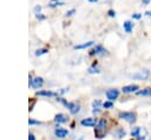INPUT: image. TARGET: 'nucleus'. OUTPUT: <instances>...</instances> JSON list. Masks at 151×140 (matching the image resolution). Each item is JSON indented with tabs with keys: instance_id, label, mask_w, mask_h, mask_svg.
<instances>
[{
	"instance_id": "1",
	"label": "nucleus",
	"mask_w": 151,
	"mask_h": 140,
	"mask_svg": "<svg viewBox=\"0 0 151 140\" xmlns=\"http://www.w3.org/2000/svg\"><path fill=\"white\" fill-rule=\"evenodd\" d=\"M57 101L61 102L66 108H68V110H70L71 114H77V113L80 110V106H79L78 102H67L66 100H64V98H61V97H58Z\"/></svg>"
},
{
	"instance_id": "2",
	"label": "nucleus",
	"mask_w": 151,
	"mask_h": 140,
	"mask_svg": "<svg viewBox=\"0 0 151 140\" xmlns=\"http://www.w3.org/2000/svg\"><path fill=\"white\" fill-rule=\"evenodd\" d=\"M106 127H107V121L103 117V119H100L98 122H97V127H96V129H94V134H96V136L97 138H103V135H104V133H105V131H106Z\"/></svg>"
},
{
	"instance_id": "3",
	"label": "nucleus",
	"mask_w": 151,
	"mask_h": 140,
	"mask_svg": "<svg viewBox=\"0 0 151 140\" xmlns=\"http://www.w3.org/2000/svg\"><path fill=\"white\" fill-rule=\"evenodd\" d=\"M118 116L122 119V120H124V121H126V122H129V123H134L136 122V120H137V117H136V114L133 113V112H120L119 114H118Z\"/></svg>"
},
{
	"instance_id": "4",
	"label": "nucleus",
	"mask_w": 151,
	"mask_h": 140,
	"mask_svg": "<svg viewBox=\"0 0 151 140\" xmlns=\"http://www.w3.org/2000/svg\"><path fill=\"white\" fill-rule=\"evenodd\" d=\"M150 75H151V72H150L149 69H143V70H139L136 74H133L131 77L136 81H145L150 77Z\"/></svg>"
},
{
	"instance_id": "5",
	"label": "nucleus",
	"mask_w": 151,
	"mask_h": 140,
	"mask_svg": "<svg viewBox=\"0 0 151 140\" xmlns=\"http://www.w3.org/2000/svg\"><path fill=\"white\" fill-rule=\"evenodd\" d=\"M105 95H106V98H107L109 101H114V100L118 98V96H119V91H118V89L111 88V89L106 90Z\"/></svg>"
},
{
	"instance_id": "6",
	"label": "nucleus",
	"mask_w": 151,
	"mask_h": 140,
	"mask_svg": "<svg viewBox=\"0 0 151 140\" xmlns=\"http://www.w3.org/2000/svg\"><path fill=\"white\" fill-rule=\"evenodd\" d=\"M139 89V87L137 84H130V85H125L122 88V91L124 94H131V93H137Z\"/></svg>"
},
{
	"instance_id": "7",
	"label": "nucleus",
	"mask_w": 151,
	"mask_h": 140,
	"mask_svg": "<svg viewBox=\"0 0 151 140\" xmlns=\"http://www.w3.org/2000/svg\"><path fill=\"white\" fill-rule=\"evenodd\" d=\"M42 84H44V79H42L41 77H34V78H32L31 82H29V85H31L32 88H34V89L40 88Z\"/></svg>"
},
{
	"instance_id": "8",
	"label": "nucleus",
	"mask_w": 151,
	"mask_h": 140,
	"mask_svg": "<svg viewBox=\"0 0 151 140\" xmlns=\"http://www.w3.org/2000/svg\"><path fill=\"white\" fill-rule=\"evenodd\" d=\"M80 123L84 127H93L96 125V119H93V117H86V119H83L80 121Z\"/></svg>"
},
{
	"instance_id": "9",
	"label": "nucleus",
	"mask_w": 151,
	"mask_h": 140,
	"mask_svg": "<svg viewBox=\"0 0 151 140\" xmlns=\"http://www.w3.org/2000/svg\"><path fill=\"white\" fill-rule=\"evenodd\" d=\"M54 134H55L57 138L64 139V138H66V136L68 135V131L65 129V128H57V129L54 131Z\"/></svg>"
},
{
	"instance_id": "10",
	"label": "nucleus",
	"mask_w": 151,
	"mask_h": 140,
	"mask_svg": "<svg viewBox=\"0 0 151 140\" xmlns=\"http://www.w3.org/2000/svg\"><path fill=\"white\" fill-rule=\"evenodd\" d=\"M147 129L145 128V127H139V132H138V136H137V139L138 140H145L146 139V136H147Z\"/></svg>"
},
{
	"instance_id": "11",
	"label": "nucleus",
	"mask_w": 151,
	"mask_h": 140,
	"mask_svg": "<svg viewBox=\"0 0 151 140\" xmlns=\"http://www.w3.org/2000/svg\"><path fill=\"white\" fill-rule=\"evenodd\" d=\"M92 107H93L92 112H93L94 114H98V113L100 112V107H103V103H101L99 100H94L93 103H92Z\"/></svg>"
},
{
	"instance_id": "12",
	"label": "nucleus",
	"mask_w": 151,
	"mask_h": 140,
	"mask_svg": "<svg viewBox=\"0 0 151 140\" xmlns=\"http://www.w3.org/2000/svg\"><path fill=\"white\" fill-rule=\"evenodd\" d=\"M91 55H99V56H104V55H105V49H104L103 46H100V45H97V46L93 49V51L91 52Z\"/></svg>"
},
{
	"instance_id": "13",
	"label": "nucleus",
	"mask_w": 151,
	"mask_h": 140,
	"mask_svg": "<svg viewBox=\"0 0 151 140\" xmlns=\"http://www.w3.org/2000/svg\"><path fill=\"white\" fill-rule=\"evenodd\" d=\"M54 121L59 125V123H65L67 122V116L64 115V114H57L55 117H54Z\"/></svg>"
},
{
	"instance_id": "14",
	"label": "nucleus",
	"mask_w": 151,
	"mask_h": 140,
	"mask_svg": "<svg viewBox=\"0 0 151 140\" xmlns=\"http://www.w3.org/2000/svg\"><path fill=\"white\" fill-rule=\"evenodd\" d=\"M136 94H137L138 96H151V88H150V87L144 88V89H142V90H138Z\"/></svg>"
},
{
	"instance_id": "15",
	"label": "nucleus",
	"mask_w": 151,
	"mask_h": 140,
	"mask_svg": "<svg viewBox=\"0 0 151 140\" xmlns=\"http://www.w3.org/2000/svg\"><path fill=\"white\" fill-rule=\"evenodd\" d=\"M113 135L116 136V138H118V139H122V138H124L125 135H126V132L123 129V128H117L114 132H113Z\"/></svg>"
},
{
	"instance_id": "16",
	"label": "nucleus",
	"mask_w": 151,
	"mask_h": 140,
	"mask_svg": "<svg viewBox=\"0 0 151 140\" xmlns=\"http://www.w3.org/2000/svg\"><path fill=\"white\" fill-rule=\"evenodd\" d=\"M123 27H124V31H125V32L130 33V32L132 31V28H133V23L127 20V21H125V23L123 24Z\"/></svg>"
},
{
	"instance_id": "17",
	"label": "nucleus",
	"mask_w": 151,
	"mask_h": 140,
	"mask_svg": "<svg viewBox=\"0 0 151 140\" xmlns=\"http://www.w3.org/2000/svg\"><path fill=\"white\" fill-rule=\"evenodd\" d=\"M92 45H93V42L91 40V42H87V43H84V44H80V45H76L74 49H76V50H80V49L90 47V46H92Z\"/></svg>"
},
{
	"instance_id": "18",
	"label": "nucleus",
	"mask_w": 151,
	"mask_h": 140,
	"mask_svg": "<svg viewBox=\"0 0 151 140\" xmlns=\"http://www.w3.org/2000/svg\"><path fill=\"white\" fill-rule=\"evenodd\" d=\"M38 95H40V96H53L54 93H52V91H39Z\"/></svg>"
},
{
	"instance_id": "19",
	"label": "nucleus",
	"mask_w": 151,
	"mask_h": 140,
	"mask_svg": "<svg viewBox=\"0 0 151 140\" xmlns=\"http://www.w3.org/2000/svg\"><path fill=\"white\" fill-rule=\"evenodd\" d=\"M138 132H139V127H134L132 131H131V136H133V138H137L138 136Z\"/></svg>"
},
{
	"instance_id": "20",
	"label": "nucleus",
	"mask_w": 151,
	"mask_h": 140,
	"mask_svg": "<svg viewBox=\"0 0 151 140\" xmlns=\"http://www.w3.org/2000/svg\"><path fill=\"white\" fill-rule=\"evenodd\" d=\"M103 107H104V108H107V109H109V108H112V107H113V104H112V101H107V102H104V103H103Z\"/></svg>"
},
{
	"instance_id": "21",
	"label": "nucleus",
	"mask_w": 151,
	"mask_h": 140,
	"mask_svg": "<svg viewBox=\"0 0 151 140\" xmlns=\"http://www.w3.org/2000/svg\"><path fill=\"white\" fill-rule=\"evenodd\" d=\"M98 72H99V70L97 68H94V66H92V68L88 69V74H98Z\"/></svg>"
},
{
	"instance_id": "22",
	"label": "nucleus",
	"mask_w": 151,
	"mask_h": 140,
	"mask_svg": "<svg viewBox=\"0 0 151 140\" xmlns=\"http://www.w3.org/2000/svg\"><path fill=\"white\" fill-rule=\"evenodd\" d=\"M46 52H47V50H46V49H41V50H38V51L35 52V55H37V56H40V55L46 53Z\"/></svg>"
},
{
	"instance_id": "23",
	"label": "nucleus",
	"mask_w": 151,
	"mask_h": 140,
	"mask_svg": "<svg viewBox=\"0 0 151 140\" xmlns=\"http://www.w3.org/2000/svg\"><path fill=\"white\" fill-rule=\"evenodd\" d=\"M28 123H29V125H39L40 122H39V121H34V120H29Z\"/></svg>"
},
{
	"instance_id": "24",
	"label": "nucleus",
	"mask_w": 151,
	"mask_h": 140,
	"mask_svg": "<svg viewBox=\"0 0 151 140\" xmlns=\"http://www.w3.org/2000/svg\"><path fill=\"white\" fill-rule=\"evenodd\" d=\"M140 17H142V15H140V14H138V13L132 14V18H133V19H140Z\"/></svg>"
},
{
	"instance_id": "25",
	"label": "nucleus",
	"mask_w": 151,
	"mask_h": 140,
	"mask_svg": "<svg viewBox=\"0 0 151 140\" xmlns=\"http://www.w3.org/2000/svg\"><path fill=\"white\" fill-rule=\"evenodd\" d=\"M109 15H110V17H114V15H116V12L112 11V9H110V11H109Z\"/></svg>"
},
{
	"instance_id": "26",
	"label": "nucleus",
	"mask_w": 151,
	"mask_h": 140,
	"mask_svg": "<svg viewBox=\"0 0 151 140\" xmlns=\"http://www.w3.org/2000/svg\"><path fill=\"white\" fill-rule=\"evenodd\" d=\"M40 9H41V7H40V6H35V7H34V12H35V13L40 12Z\"/></svg>"
},
{
	"instance_id": "27",
	"label": "nucleus",
	"mask_w": 151,
	"mask_h": 140,
	"mask_svg": "<svg viewBox=\"0 0 151 140\" xmlns=\"http://www.w3.org/2000/svg\"><path fill=\"white\" fill-rule=\"evenodd\" d=\"M74 13V9H71V11H68L67 13H66V17H70V15H72Z\"/></svg>"
},
{
	"instance_id": "28",
	"label": "nucleus",
	"mask_w": 151,
	"mask_h": 140,
	"mask_svg": "<svg viewBox=\"0 0 151 140\" xmlns=\"http://www.w3.org/2000/svg\"><path fill=\"white\" fill-rule=\"evenodd\" d=\"M28 140H35L34 135H33V134H29V135H28Z\"/></svg>"
},
{
	"instance_id": "29",
	"label": "nucleus",
	"mask_w": 151,
	"mask_h": 140,
	"mask_svg": "<svg viewBox=\"0 0 151 140\" xmlns=\"http://www.w3.org/2000/svg\"><path fill=\"white\" fill-rule=\"evenodd\" d=\"M142 1H143L144 5H149V4L151 2V0H142Z\"/></svg>"
},
{
	"instance_id": "30",
	"label": "nucleus",
	"mask_w": 151,
	"mask_h": 140,
	"mask_svg": "<svg viewBox=\"0 0 151 140\" xmlns=\"http://www.w3.org/2000/svg\"><path fill=\"white\" fill-rule=\"evenodd\" d=\"M145 15H146V17H151V11H147V12H145Z\"/></svg>"
},
{
	"instance_id": "31",
	"label": "nucleus",
	"mask_w": 151,
	"mask_h": 140,
	"mask_svg": "<svg viewBox=\"0 0 151 140\" xmlns=\"http://www.w3.org/2000/svg\"><path fill=\"white\" fill-rule=\"evenodd\" d=\"M90 1H92V2H96V1H97V0H90Z\"/></svg>"
},
{
	"instance_id": "32",
	"label": "nucleus",
	"mask_w": 151,
	"mask_h": 140,
	"mask_svg": "<svg viewBox=\"0 0 151 140\" xmlns=\"http://www.w3.org/2000/svg\"><path fill=\"white\" fill-rule=\"evenodd\" d=\"M150 140H151V139H150Z\"/></svg>"
}]
</instances>
